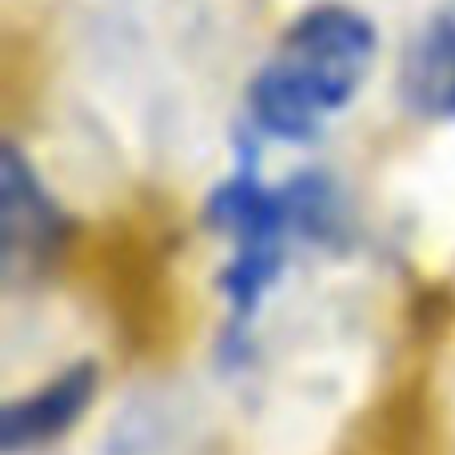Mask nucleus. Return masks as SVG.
Here are the masks:
<instances>
[{"label":"nucleus","instance_id":"1","mask_svg":"<svg viewBox=\"0 0 455 455\" xmlns=\"http://www.w3.org/2000/svg\"><path fill=\"white\" fill-rule=\"evenodd\" d=\"M376 28L355 8L320 4L304 12L251 84V112L272 136L304 140L344 108L371 72Z\"/></svg>","mask_w":455,"mask_h":455},{"label":"nucleus","instance_id":"2","mask_svg":"<svg viewBox=\"0 0 455 455\" xmlns=\"http://www.w3.org/2000/svg\"><path fill=\"white\" fill-rule=\"evenodd\" d=\"M0 235H4V272L12 275L20 264L44 259L48 248L60 235V216H56L52 200L28 172L16 148H4V164H0Z\"/></svg>","mask_w":455,"mask_h":455},{"label":"nucleus","instance_id":"4","mask_svg":"<svg viewBox=\"0 0 455 455\" xmlns=\"http://www.w3.org/2000/svg\"><path fill=\"white\" fill-rule=\"evenodd\" d=\"M403 100L424 116H455V20H435L403 56Z\"/></svg>","mask_w":455,"mask_h":455},{"label":"nucleus","instance_id":"3","mask_svg":"<svg viewBox=\"0 0 455 455\" xmlns=\"http://www.w3.org/2000/svg\"><path fill=\"white\" fill-rule=\"evenodd\" d=\"M92 395H96V371L88 363L68 368L52 384L40 387V392L8 403L4 416H0V448L16 455V451H28V448L56 440V435L68 432L84 416Z\"/></svg>","mask_w":455,"mask_h":455}]
</instances>
